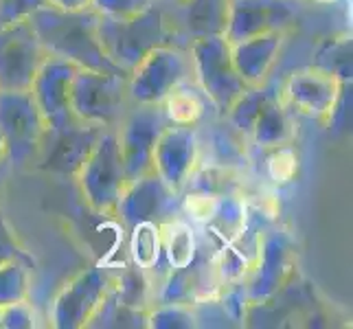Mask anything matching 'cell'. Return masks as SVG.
Masks as SVG:
<instances>
[{
    "label": "cell",
    "instance_id": "24",
    "mask_svg": "<svg viewBox=\"0 0 353 329\" xmlns=\"http://www.w3.org/2000/svg\"><path fill=\"white\" fill-rule=\"evenodd\" d=\"M248 215H250V209L243 196H239V193L237 196H222L217 200V206L211 219L204 224L206 241H209L213 248L230 243L235 237H239L243 228H246Z\"/></svg>",
    "mask_w": 353,
    "mask_h": 329
},
{
    "label": "cell",
    "instance_id": "12",
    "mask_svg": "<svg viewBox=\"0 0 353 329\" xmlns=\"http://www.w3.org/2000/svg\"><path fill=\"white\" fill-rule=\"evenodd\" d=\"M224 288V281L217 272L215 248L198 246L196 257L187 266L169 270L154 288L156 303H178V306H196V303L217 299Z\"/></svg>",
    "mask_w": 353,
    "mask_h": 329
},
{
    "label": "cell",
    "instance_id": "13",
    "mask_svg": "<svg viewBox=\"0 0 353 329\" xmlns=\"http://www.w3.org/2000/svg\"><path fill=\"white\" fill-rule=\"evenodd\" d=\"M112 215L125 226V230L141 222L165 224L180 215V193L156 172H150L128 182Z\"/></svg>",
    "mask_w": 353,
    "mask_h": 329
},
{
    "label": "cell",
    "instance_id": "32",
    "mask_svg": "<svg viewBox=\"0 0 353 329\" xmlns=\"http://www.w3.org/2000/svg\"><path fill=\"white\" fill-rule=\"evenodd\" d=\"M86 327H148V312L121 306L108 295Z\"/></svg>",
    "mask_w": 353,
    "mask_h": 329
},
{
    "label": "cell",
    "instance_id": "28",
    "mask_svg": "<svg viewBox=\"0 0 353 329\" xmlns=\"http://www.w3.org/2000/svg\"><path fill=\"white\" fill-rule=\"evenodd\" d=\"M128 233H130V261L143 268V270H148L150 275L156 272L161 263H165L161 224L141 222L128 228Z\"/></svg>",
    "mask_w": 353,
    "mask_h": 329
},
{
    "label": "cell",
    "instance_id": "23",
    "mask_svg": "<svg viewBox=\"0 0 353 329\" xmlns=\"http://www.w3.org/2000/svg\"><path fill=\"white\" fill-rule=\"evenodd\" d=\"M294 139H296L294 114L285 108V103L276 92L261 110L259 119L254 121V128L250 132V145L252 150L265 152L279 148V145L294 143Z\"/></svg>",
    "mask_w": 353,
    "mask_h": 329
},
{
    "label": "cell",
    "instance_id": "17",
    "mask_svg": "<svg viewBox=\"0 0 353 329\" xmlns=\"http://www.w3.org/2000/svg\"><path fill=\"white\" fill-rule=\"evenodd\" d=\"M77 70L79 66L68 62V59L46 55L35 72L29 90L44 117L46 128H57L75 117L70 110V86Z\"/></svg>",
    "mask_w": 353,
    "mask_h": 329
},
{
    "label": "cell",
    "instance_id": "35",
    "mask_svg": "<svg viewBox=\"0 0 353 329\" xmlns=\"http://www.w3.org/2000/svg\"><path fill=\"white\" fill-rule=\"evenodd\" d=\"M217 301L222 303V308L228 314L230 323H233V325H243V323H246L252 303L248 299V292H246V286H243V281L224 283Z\"/></svg>",
    "mask_w": 353,
    "mask_h": 329
},
{
    "label": "cell",
    "instance_id": "33",
    "mask_svg": "<svg viewBox=\"0 0 353 329\" xmlns=\"http://www.w3.org/2000/svg\"><path fill=\"white\" fill-rule=\"evenodd\" d=\"M148 327L150 329H193L196 316L191 306H178V303H156L148 310Z\"/></svg>",
    "mask_w": 353,
    "mask_h": 329
},
{
    "label": "cell",
    "instance_id": "15",
    "mask_svg": "<svg viewBox=\"0 0 353 329\" xmlns=\"http://www.w3.org/2000/svg\"><path fill=\"white\" fill-rule=\"evenodd\" d=\"M44 57L29 20L0 27V90H29Z\"/></svg>",
    "mask_w": 353,
    "mask_h": 329
},
{
    "label": "cell",
    "instance_id": "31",
    "mask_svg": "<svg viewBox=\"0 0 353 329\" xmlns=\"http://www.w3.org/2000/svg\"><path fill=\"white\" fill-rule=\"evenodd\" d=\"M301 158L294 148V143L279 145V148L265 150V161H263V174L272 185L281 187L288 185L299 176Z\"/></svg>",
    "mask_w": 353,
    "mask_h": 329
},
{
    "label": "cell",
    "instance_id": "41",
    "mask_svg": "<svg viewBox=\"0 0 353 329\" xmlns=\"http://www.w3.org/2000/svg\"><path fill=\"white\" fill-rule=\"evenodd\" d=\"M53 7L64 9V11H81L90 9V0H48Z\"/></svg>",
    "mask_w": 353,
    "mask_h": 329
},
{
    "label": "cell",
    "instance_id": "10",
    "mask_svg": "<svg viewBox=\"0 0 353 329\" xmlns=\"http://www.w3.org/2000/svg\"><path fill=\"white\" fill-rule=\"evenodd\" d=\"M112 268L92 266L75 275L57 292L51 303V325L57 329H81L90 323L94 312L101 308L114 283Z\"/></svg>",
    "mask_w": 353,
    "mask_h": 329
},
{
    "label": "cell",
    "instance_id": "36",
    "mask_svg": "<svg viewBox=\"0 0 353 329\" xmlns=\"http://www.w3.org/2000/svg\"><path fill=\"white\" fill-rule=\"evenodd\" d=\"M38 327V314H35L29 299L9 303L0 314V329H33Z\"/></svg>",
    "mask_w": 353,
    "mask_h": 329
},
{
    "label": "cell",
    "instance_id": "25",
    "mask_svg": "<svg viewBox=\"0 0 353 329\" xmlns=\"http://www.w3.org/2000/svg\"><path fill=\"white\" fill-rule=\"evenodd\" d=\"M110 295L121 306L132 310L148 312L154 306V283L148 270H143L137 263H128L114 272V283Z\"/></svg>",
    "mask_w": 353,
    "mask_h": 329
},
{
    "label": "cell",
    "instance_id": "14",
    "mask_svg": "<svg viewBox=\"0 0 353 329\" xmlns=\"http://www.w3.org/2000/svg\"><path fill=\"white\" fill-rule=\"evenodd\" d=\"M292 275H294V243L285 230L265 228L257 261L243 279L250 303L261 306L276 297L292 281Z\"/></svg>",
    "mask_w": 353,
    "mask_h": 329
},
{
    "label": "cell",
    "instance_id": "3",
    "mask_svg": "<svg viewBox=\"0 0 353 329\" xmlns=\"http://www.w3.org/2000/svg\"><path fill=\"white\" fill-rule=\"evenodd\" d=\"M193 79L211 101L215 114L226 117L228 108L246 90V81L239 77L230 55V42L224 35H202L189 44Z\"/></svg>",
    "mask_w": 353,
    "mask_h": 329
},
{
    "label": "cell",
    "instance_id": "6",
    "mask_svg": "<svg viewBox=\"0 0 353 329\" xmlns=\"http://www.w3.org/2000/svg\"><path fill=\"white\" fill-rule=\"evenodd\" d=\"M189 79H193V62L189 48L176 44L158 46L130 72V101L158 106L178 83Z\"/></svg>",
    "mask_w": 353,
    "mask_h": 329
},
{
    "label": "cell",
    "instance_id": "7",
    "mask_svg": "<svg viewBox=\"0 0 353 329\" xmlns=\"http://www.w3.org/2000/svg\"><path fill=\"white\" fill-rule=\"evenodd\" d=\"M103 132V128L83 123L77 117L57 128H46L33 167L44 174L75 180Z\"/></svg>",
    "mask_w": 353,
    "mask_h": 329
},
{
    "label": "cell",
    "instance_id": "9",
    "mask_svg": "<svg viewBox=\"0 0 353 329\" xmlns=\"http://www.w3.org/2000/svg\"><path fill=\"white\" fill-rule=\"evenodd\" d=\"M347 81L323 66H305L290 72L281 92V101L292 114L310 121H332L345 94Z\"/></svg>",
    "mask_w": 353,
    "mask_h": 329
},
{
    "label": "cell",
    "instance_id": "38",
    "mask_svg": "<svg viewBox=\"0 0 353 329\" xmlns=\"http://www.w3.org/2000/svg\"><path fill=\"white\" fill-rule=\"evenodd\" d=\"M46 5L51 3L48 0H0V27L20 20H29L33 11H38Z\"/></svg>",
    "mask_w": 353,
    "mask_h": 329
},
{
    "label": "cell",
    "instance_id": "30",
    "mask_svg": "<svg viewBox=\"0 0 353 329\" xmlns=\"http://www.w3.org/2000/svg\"><path fill=\"white\" fill-rule=\"evenodd\" d=\"M31 263L27 261H7L0 266V308L9 303L29 299L31 290Z\"/></svg>",
    "mask_w": 353,
    "mask_h": 329
},
{
    "label": "cell",
    "instance_id": "1",
    "mask_svg": "<svg viewBox=\"0 0 353 329\" xmlns=\"http://www.w3.org/2000/svg\"><path fill=\"white\" fill-rule=\"evenodd\" d=\"M97 20L99 16L92 9L64 11L53 5H46L29 16L31 27L46 55L68 59L79 68L130 75L105 55L99 33H97Z\"/></svg>",
    "mask_w": 353,
    "mask_h": 329
},
{
    "label": "cell",
    "instance_id": "18",
    "mask_svg": "<svg viewBox=\"0 0 353 329\" xmlns=\"http://www.w3.org/2000/svg\"><path fill=\"white\" fill-rule=\"evenodd\" d=\"M200 163L196 128L167 126L154 150V172L174 191H182Z\"/></svg>",
    "mask_w": 353,
    "mask_h": 329
},
{
    "label": "cell",
    "instance_id": "26",
    "mask_svg": "<svg viewBox=\"0 0 353 329\" xmlns=\"http://www.w3.org/2000/svg\"><path fill=\"white\" fill-rule=\"evenodd\" d=\"M161 235H163V259L169 270L187 266L193 257H196L200 241L196 237V228L182 215L169 219V222L161 224Z\"/></svg>",
    "mask_w": 353,
    "mask_h": 329
},
{
    "label": "cell",
    "instance_id": "11",
    "mask_svg": "<svg viewBox=\"0 0 353 329\" xmlns=\"http://www.w3.org/2000/svg\"><path fill=\"white\" fill-rule=\"evenodd\" d=\"M165 128L167 121L161 112V106L132 103L128 108L114 130L128 182L154 172V150Z\"/></svg>",
    "mask_w": 353,
    "mask_h": 329
},
{
    "label": "cell",
    "instance_id": "21",
    "mask_svg": "<svg viewBox=\"0 0 353 329\" xmlns=\"http://www.w3.org/2000/svg\"><path fill=\"white\" fill-rule=\"evenodd\" d=\"M158 106H161L167 126L198 128L202 121L215 114L211 101L206 99V94L196 83V79L178 83Z\"/></svg>",
    "mask_w": 353,
    "mask_h": 329
},
{
    "label": "cell",
    "instance_id": "34",
    "mask_svg": "<svg viewBox=\"0 0 353 329\" xmlns=\"http://www.w3.org/2000/svg\"><path fill=\"white\" fill-rule=\"evenodd\" d=\"M217 196L204 191H193V189H182L180 191V215L189 219L191 224L204 226L211 219L215 206H217Z\"/></svg>",
    "mask_w": 353,
    "mask_h": 329
},
{
    "label": "cell",
    "instance_id": "46",
    "mask_svg": "<svg viewBox=\"0 0 353 329\" xmlns=\"http://www.w3.org/2000/svg\"><path fill=\"white\" fill-rule=\"evenodd\" d=\"M0 314H3V308H0Z\"/></svg>",
    "mask_w": 353,
    "mask_h": 329
},
{
    "label": "cell",
    "instance_id": "19",
    "mask_svg": "<svg viewBox=\"0 0 353 329\" xmlns=\"http://www.w3.org/2000/svg\"><path fill=\"white\" fill-rule=\"evenodd\" d=\"M200 163H209L226 169L243 172L250 163L252 145L226 117L213 114L196 128Z\"/></svg>",
    "mask_w": 353,
    "mask_h": 329
},
{
    "label": "cell",
    "instance_id": "22",
    "mask_svg": "<svg viewBox=\"0 0 353 329\" xmlns=\"http://www.w3.org/2000/svg\"><path fill=\"white\" fill-rule=\"evenodd\" d=\"M178 7L176 27L185 29V38L196 40L202 35H224L228 18V0H185Z\"/></svg>",
    "mask_w": 353,
    "mask_h": 329
},
{
    "label": "cell",
    "instance_id": "45",
    "mask_svg": "<svg viewBox=\"0 0 353 329\" xmlns=\"http://www.w3.org/2000/svg\"><path fill=\"white\" fill-rule=\"evenodd\" d=\"M316 3H323V5H330V3H338V0H316Z\"/></svg>",
    "mask_w": 353,
    "mask_h": 329
},
{
    "label": "cell",
    "instance_id": "43",
    "mask_svg": "<svg viewBox=\"0 0 353 329\" xmlns=\"http://www.w3.org/2000/svg\"><path fill=\"white\" fill-rule=\"evenodd\" d=\"M7 161V145L3 141V137H0V163H5Z\"/></svg>",
    "mask_w": 353,
    "mask_h": 329
},
{
    "label": "cell",
    "instance_id": "29",
    "mask_svg": "<svg viewBox=\"0 0 353 329\" xmlns=\"http://www.w3.org/2000/svg\"><path fill=\"white\" fill-rule=\"evenodd\" d=\"M276 92L268 86V81L261 83V86H248L246 90H243L235 103L228 108L226 112V119L233 123L241 134H246L248 141H250V132L254 128V121L259 119L261 110L265 108V103L272 99Z\"/></svg>",
    "mask_w": 353,
    "mask_h": 329
},
{
    "label": "cell",
    "instance_id": "5",
    "mask_svg": "<svg viewBox=\"0 0 353 329\" xmlns=\"http://www.w3.org/2000/svg\"><path fill=\"white\" fill-rule=\"evenodd\" d=\"M75 182L90 211L99 215H112L117 202L128 185L123 158L119 152L114 130H105L97 141L88 161L81 165Z\"/></svg>",
    "mask_w": 353,
    "mask_h": 329
},
{
    "label": "cell",
    "instance_id": "37",
    "mask_svg": "<svg viewBox=\"0 0 353 329\" xmlns=\"http://www.w3.org/2000/svg\"><path fill=\"white\" fill-rule=\"evenodd\" d=\"M156 0H90V9L99 16L128 18L152 7Z\"/></svg>",
    "mask_w": 353,
    "mask_h": 329
},
{
    "label": "cell",
    "instance_id": "39",
    "mask_svg": "<svg viewBox=\"0 0 353 329\" xmlns=\"http://www.w3.org/2000/svg\"><path fill=\"white\" fill-rule=\"evenodd\" d=\"M191 310H193V316H196L198 327H235L217 299L196 303V306H191Z\"/></svg>",
    "mask_w": 353,
    "mask_h": 329
},
{
    "label": "cell",
    "instance_id": "4",
    "mask_svg": "<svg viewBox=\"0 0 353 329\" xmlns=\"http://www.w3.org/2000/svg\"><path fill=\"white\" fill-rule=\"evenodd\" d=\"M130 75L79 68L70 86V110L79 121L103 130H117L132 106L128 94Z\"/></svg>",
    "mask_w": 353,
    "mask_h": 329
},
{
    "label": "cell",
    "instance_id": "2",
    "mask_svg": "<svg viewBox=\"0 0 353 329\" xmlns=\"http://www.w3.org/2000/svg\"><path fill=\"white\" fill-rule=\"evenodd\" d=\"M97 33H99V42L105 55L125 72H132L141 59L148 57L158 46H182L178 42L182 38V31L169 18L167 7L161 3H154L152 7L141 11V14H134L128 18L99 16V20H97Z\"/></svg>",
    "mask_w": 353,
    "mask_h": 329
},
{
    "label": "cell",
    "instance_id": "8",
    "mask_svg": "<svg viewBox=\"0 0 353 329\" xmlns=\"http://www.w3.org/2000/svg\"><path fill=\"white\" fill-rule=\"evenodd\" d=\"M44 130V117L31 90H0V137L11 167L33 165Z\"/></svg>",
    "mask_w": 353,
    "mask_h": 329
},
{
    "label": "cell",
    "instance_id": "16",
    "mask_svg": "<svg viewBox=\"0 0 353 329\" xmlns=\"http://www.w3.org/2000/svg\"><path fill=\"white\" fill-rule=\"evenodd\" d=\"M299 0H228L224 38L235 44L270 31H288L296 22Z\"/></svg>",
    "mask_w": 353,
    "mask_h": 329
},
{
    "label": "cell",
    "instance_id": "20",
    "mask_svg": "<svg viewBox=\"0 0 353 329\" xmlns=\"http://www.w3.org/2000/svg\"><path fill=\"white\" fill-rule=\"evenodd\" d=\"M285 42V31H270L230 44V55L246 86H261L268 81Z\"/></svg>",
    "mask_w": 353,
    "mask_h": 329
},
{
    "label": "cell",
    "instance_id": "27",
    "mask_svg": "<svg viewBox=\"0 0 353 329\" xmlns=\"http://www.w3.org/2000/svg\"><path fill=\"white\" fill-rule=\"evenodd\" d=\"M185 189L193 191H204L211 196H243L246 193V185H243V172L237 169H226L217 167L209 163H198V167L193 169V174L189 176Z\"/></svg>",
    "mask_w": 353,
    "mask_h": 329
},
{
    "label": "cell",
    "instance_id": "42",
    "mask_svg": "<svg viewBox=\"0 0 353 329\" xmlns=\"http://www.w3.org/2000/svg\"><path fill=\"white\" fill-rule=\"evenodd\" d=\"M9 169L11 165L5 161V163H0V198H3V191H5V182H7V176H9Z\"/></svg>",
    "mask_w": 353,
    "mask_h": 329
},
{
    "label": "cell",
    "instance_id": "44",
    "mask_svg": "<svg viewBox=\"0 0 353 329\" xmlns=\"http://www.w3.org/2000/svg\"><path fill=\"white\" fill-rule=\"evenodd\" d=\"M156 3H161V5H180V3H185V0H156Z\"/></svg>",
    "mask_w": 353,
    "mask_h": 329
},
{
    "label": "cell",
    "instance_id": "40",
    "mask_svg": "<svg viewBox=\"0 0 353 329\" xmlns=\"http://www.w3.org/2000/svg\"><path fill=\"white\" fill-rule=\"evenodd\" d=\"M14 259L27 261V263L33 266V259L27 255V250H24L18 243V239L14 237V233H11V228L7 224L3 211H0V266L7 263V261H14Z\"/></svg>",
    "mask_w": 353,
    "mask_h": 329
}]
</instances>
